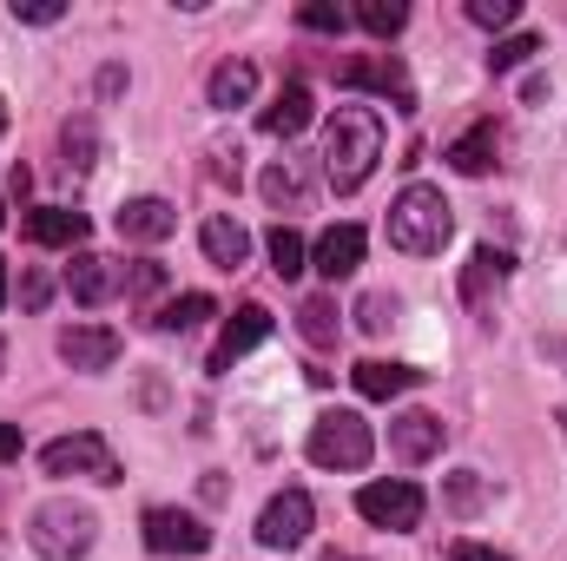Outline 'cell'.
I'll return each instance as SVG.
<instances>
[{"label":"cell","mask_w":567,"mask_h":561,"mask_svg":"<svg viewBox=\"0 0 567 561\" xmlns=\"http://www.w3.org/2000/svg\"><path fill=\"white\" fill-rule=\"evenodd\" d=\"M66 290H73V304H106L113 290H126V265H113V258H100V252H80L73 265H66Z\"/></svg>","instance_id":"13"},{"label":"cell","mask_w":567,"mask_h":561,"mask_svg":"<svg viewBox=\"0 0 567 561\" xmlns=\"http://www.w3.org/2000/svg\"><path fill=\"white\" fill-rule=\"evenodd\" d=\"M449 502H455V509H462V516H468V509H475V502H482V476H475V469H462V476H455V482H449Z\"/></svg>","instance_id":"34"},{"label":"cell","mask_w":567,"mask_h":561,"mask_svg":"<svg viewBox=\"0 0 567 561\" xmlns=\"http://www.w3.org/2000/svg\"><path fill=\"white\" fill-rule=\"evenodd\" d=\"M178 232V212L165 205V198H126V212H120V238H133V245H165Z\"/></svg>","instance_id":"17"},{"label":"cell","mask_w":567,"mask_h":561,"mask_svg":"<svg viewBox=\"0 0 567 561\" xmlns=\"http://www.w3.org/2000/svg\"><path fill=\"white\" fill-rule=\"evenodd\" d=\"M310 265H317V272H323L330 284H337V278H350V272L363 265V232H357V225H330V232L317 238Z\"/></svg>","instance_id":"18"},{"label":"cell","mask_w":567,"mask_h":561,"mask_svg":"<svg viewBox=\"0 0 567 561\" xmlns=\"http://www.w3.org/2000/svg\"><path fill=\"white\" fill-rule=\"evenodd\" d=\"M449 561H508V555H502V549H482V542H455Z\"/></svg>","instance_id":"37"},{"label":"cell","mask_w":567,"mask_h":561,"mask_svg":"<svg viewBox=\"0 0 567 561\" xmlns=\"http://www.w3.org/2000/svg\"><path fill=\"white\" fill-rule=\"evenodd\" d=\"M396 310H403V304H396L390 290H363V297H357V324H363L370 337H383V330L396 324Z\"/></svg>","instance_id":"28"},{"label":"cell","mask_w":567,"mask_h":561,"mask_svg":"<svg viewBox=\"0 0 567 561\" xmlns=\"http://www.w3.org/2000/svg\"><path fill=\"white\" fill-rule=\"evenodd\" d=\"M60 145H66V172H86V165H93V120H86V113H80V120H66V133H60Z\"/></svg>","instance_id":"30"},{"label":"cell","mask_w":567,"mask_h":561,"mask_svg":"<svg viewBox=\"0 0 567 561\" xmlns=\"http://www.w3.org/2000/svg\"><path fill=\"white\" fill-rule=\"evenodd\" d=\"M47 297H53V278H47V272H27V278H20V304H27V310H40Z\"/></svg>","instance_id":"35"},{"label":"cell","mask_w":567,"mask_h":561,"mask_svg":"<svg viewBox=\"0 0 567 561\" xmlns=\"http://www.w3.org/2000/svg\"><path fill=\"white\" fill-rule=\"evenodd\" d=\"M297 330L310 337V344H337V297H303V310H297Z\"/></svg>","instance_id":"27"},{"label":"cell","mask_w":567,"mask_h":561,"mask_svg":"<svg viewBox=\"0 0 567 561\" xmlns=\"http://www.w3.org/2000/svg\"><path fill=\"white\" fill-rule=\"evenodd\" d=\"M265 198L278 205V212H303V198H310V178H303V165L297 159H278V165H265Z\"/></svg>","instance_id":"23"},{"label":"cell","mask_w":567,"mask_h":561,"mask_svg":"<svg viewBox=\"0 0 567 561\" xmlns=\"http://www.w3.org/2000/svg\"><path fill=\"white\" fill-rule=\"evenodd\" d=\"M0 133H7V100H0Z\"/></svg>","instance_id":"41"},{"label":"cell","mask_w":567,"mask_h":561,"mask_svg":"<svg viewBox=\"0 0 567 561\" xmlns=\"http://www.w3.org/2000/svg\"><path fill=\"white\" fill-rule=\"evenodd\" d=\"M310 522H317V502H310L303 489H278V496L265 502V516H258V549H271V555L303 549Z\"/></svg>","instance_id":"8"},{"label":"cell","mask_w":567,"mask_h":561,"mask_svg":"<svg viewBox=\"0 0 567 561\" xmlns=\"http://www.w3.org/2000/svg\"><path fill=\"white\" fill-rule=\"evenodd\" d=\"M508 272H515V258H508V252L475 245V252H468V265H462V304H468L475 317H488V324H495V304H502Z\"/></svg>","instance_id":"9"},{"label":"cell","mask_w":567,"mask_h":561,"mask_svg":"<svg viewBox=\"0 0 567 561\" xmlns=\"http://www.w3.org/2000/svg\"><path fill=\"white\" fill-rule=\"evenodd\" d=\"M297 27H310V33H343V27H350V13H343V7H330V0H310V7H297Z\"/></svg>","instance_id":"31"},{"label":"cell","mask_w":567,"mask_h":561,"mask_svg":"<svg viewBox=\"0 0 567 561\" xmlns=\"http://www.w3.org/2000/svg\"><path fill=\"white\" fill-rule=\"evenodd\" d=\"M383 159V120L370 106H337L323 126V178L337 192H363Z\"/></svg>","instance_id":"1"},{"label":"cell","mask_w":567,"mask_h":561,"mask_svg":"<svg viewBox=\"0 0 567 561\" xmlns=\"http://www.w3.org/2000/svg\"><path fill=\"white\" fill-rule=\"evenodd\" d=\"M145 549L152 555H205L212 529L192 509H145Z\"/></svg>","instance_id":"10"},{"label":"cell","mask_w":567,"mask_h":561,"mask_svg":"<svg viewBox=\"0 0 567 561\" xmlns=\"http://www.w3.org/2000/svg\"><path fill=\"white\" fill-rule=\"evenodd\" d=\"M20 449H27V442H20V429H13V422H0V462H20Z\"/></svg>","instance_id":"38"},{"label":"cell","mask_w":567,"mask_h":561,"mask_svg":"<svg viewBox=\"0 0 567 561\" xmlns=\"http://www.w3.org/2000/svg\"><path fill=\"white\" fill-rule=\"evenodd\" d=\"M495 152H502V133H495V120H482V126H468L462 140L449 145L442 159H449V165H455L462 178H482V172L495 165Z\"/></svg>","instance_id":"21"},{"label":"cell","mask_w":567,"mask_h":561,"mask_svg":"<svg viewBox=\"0 0 567 561\" xmlns=\"http://www.w3.org/2000/svg\"><path fill=\"white\" fill-rule=\"evenodd\" d=\"M455 232V205L442 198V185H403L390 205V245L410 258H435Z\"/></svg>","instance_id":"2"},{"label":"cell","mask_w":567,"mask_h":561,"mask_svg":"<svg viewBox=\"0 0 567 561\" xmlns=\"http://www.w3.org/2000/svg\"><path fill=\"white\" fill-rule=\"evenodd\" d=\"M93 542H100V516H93L86 502L53 496V502H40V509L27 516V549L47 555V561H80Z\"/></svg>","instance_id":"3"},{"label":"cell","mask_w":567,"mask_h":561,"mask_svg":"<svg viewBox=\"0 0 567 561\" xmlns=\"http://www.w3.org/2000/svg\"><path fill=\"white\" fill-rule=\"evenodd\" d=\"M323 561H370V555H323Z\"/></svg>","instance_id":"40"},{"label":"cell","mask_w":567,"mask_h":561,"mask_svg":"<svg viewBox=\"0 0 567 561\" xmlns=\"http://www.w3.org/2000/svg\"><path fill=\"white\" fill-rule=\"evenodd\" d=\"M442 436H449V422L429 417V410H410V417L390 422V449H396L403 462H429V456H442Z\"/></svg>","instance_id":"15"},{"label":"cell","mask_w":567,"mask_h":561,"mask_svg":"<svg viewBox=\"0 0 567 561\" xmlns=\"http://www.w3.org/2000/svg\"><path fill=\"white\" fill-rule=\"evenodd\" d=\"M66 7L60 0H13V20H27V27H53Z\"/></svg>","instance_id":"33"},{"label":"cell","mask_w":567,"mask_h":561,"mask_svg":"<svg viewBox=\"0 0 567 561\" xmlns=\"http://www.w3.org/2000/svg\"><path fill=\"white\" fill-rule=\"evenodd\" d=\"M515 13H522L515 0H468V20H475V27H508Z\"/></svg>","instance_id":"32"},{"label":"cell","mask_w":567,"mask_h":561,"mask_svg":"<svg viewBox=\"0 0 567 561\" xmlns=\"http://www.w3.org/2000/svg\"><path fill=\"white\" fill-rule=\"evenodd\" d=\"M337 86H350V93H383L396 113H416V86H410V73H403L396 53H350V60H337Z\"/></svg>","instance_id":"5"},{"label":"cell","mask_w":567,"mask_h":561,"mask_svg":"<svg viewBox=\"0 0 567 561\" xmlns=\"http://www.w3.org/2000/svg\"><path fill=\"white\" fill-rule=\"evenodd\" d=\"M212 310H218V304H212L205 290H185V297H172V304H158V310H152V330L178 337V330H198V324H205Z\"/></svg>","instance_id":"24"},{"label":"cell","mask_w":567,"mask_h":561,"mask_svg":"<svg viewBox=\"0 0 567 561\" xmlns=\"http://www.w3.org/2000/svg\"><path fill=\"white\" fill-rule=\"evenodd\" d=\"M158 284H165V272H158V265H133V272H126V290H140V297H152Z\"/></svg>","instance_id":"36"},{"label":"cell","mask_w":567,"mask_h":561,"mask_svg":"<svg viewBox=\"0 0 567 561\" xmlns=\"http://www.w3.org/2000/svg\"><path fill=\"white\" fill-rule=\"evenodd\" d=\"M542 53V40L535 33H515V40H495V53H488V73H515V67H528Z\"/></svg>","instance_id":"29"},{"label":"cell","mask_w":567,"mask_h":561,"mask_svg":"<svg viewBox=\"0 0 567 561\" xmlns=\"http://www.w3.org/2000/svg\"><path fill=\"white\" fill-rule=\"evenodd\" d=\"M7 290H13V284H7V258H0V304H7Z\"/></svg>","instance_id":"39"},{"label":"cell","mask_w":567,"mask_h":561,"mask_svg":"<svg viewBox=\"0 0 567 561\" xmlns=\"http://www.w3.org/2000/svg\"><path fill=\"white\" fill-rule=\"evenodd\" d=\"M350 377H357V397H370V404H390V397H403V390L423 384V370H410V364H383V357L357 364Z\"/></svg>","instance_id":"20"},{"label":"cell","mask_w":567,"mask_h":561,"mask_svg":"<svg viewBox=\"0 0 567 561\" xmlns=\"http://www.w3.org/2000/svg\"><path fill=\"white\" fill-rule=\"evenodd\" d=\"M198 245H205V258H212L218 272H238V265L251 258V232H245L238 218H225V212H212V218L198 225Z\"/></svg>","instance_id":"16"},{"label":"cell","mask_w":567,"mask_h":561,"mask_svg":"<svg viewBox=\"0 0 567 561\" xmlns=\"http://www.w3.org/2000/svg\"><path fill=\"white\" fill-rule=\"evenodd\" d=\"M0 370H7V344H0Z\"/></svg>","instance_id":"42"},{"label":"cell","mask_w":567,"mask_h":561,"mask_svg":"<svg viewBox=\"0 0 567 561\" xmlns=\"http://www.w3.org/2000/svg\"><path fill=\"white\" fill-rule=\"evenodd\" d=\"M303 449H310L317 469H363L377 456V436H370V422L357 417V410H323V417L310 422Z\"/></svg>","instance_id":"4"},{"label":"cell","mask_w":567,"mask_h":561,"mask_svg":"<svg viewBox=\"0 0 567 561\" xmlns=\"http://www.w3.org/2000/svg\"><path fill=\"white\" fill-rule=\"evenodd\" d=\"M357 27L377 33V40H390V33L410 27V7H403V0H363V7H357Z\"/></svg>","instance_id":"26"},{"label":"cell","mask_w":567,"mask_h":561,"mask_svg":"<svg viewBox=\"0 0 567 561\" xmlns=\"http://www.w3.org/2000/svg\"><path fill=\"white\" fill-rule=\"evenodd\" d=\"M278 330V317L265 310V304H238L231 317H225V337H218V357H212V370H231L245 350H258L265 337Z\"/></svg>","instance_id":"11"},{"label":"cell","mask_w":567,"mask_h":561,"mask_svg":"<svg viewBox=\"0 0 567 561\" xmlns=\"http://www.w3.org/2000/svg\"><path fill=\"white\" fill-rule=\"evenodd\" d=\"M265 252H271V272H278V278H303V265H310V245H303L290 225H271Z\"/></svg>","instance_id":"25"},{"label":"cell","mask_w":567,"mask_h":561,"mask_svg":"<svg viewBox=\"0 0 567 561\" xmlns=\"http://www.w3.org/2000/svg\"><path fill=\"white\" fill-rule=\"evenodd\" d=\"M251 93H258V67H251V60H225V67L212 73V86H205V100H212L218 113L251 106Z\"/></svg>","instance_id":"22"},{"label":"cell","mask_w":567,"mask_h":561,"mask_svg":"<svg viewBox=\"0 0 567 561\" xmlns=\"http://www.w3.org/2000/svg\"><path fill=\"white\" fill-rule=\"evenodd\" d=\"M40 469L47 476H86V482H120V456L100 429H80V436H60L40 449Z\"/></svg>","instance_id":"6"},{"label":"cell","mask_w":567,"mask_h":561,"mask_svg":"<svg viewBox=\"0 0 567 561\" xmlns=\"http://www.w3.org/2000/svg\"><path fill=\"white\" fill-rule=\"evenodd\" d=\"M310 120H317V100H310V86H303V80H290L278 100L265 106V120H258V126H265L271 140H297Z\"/></svg>","instance_id":"19"},{"label":"cell","mask_w":567,"mask_h":561,"mask_svg":"<svg viewBox=\"0 0 567 561\" xmlns=\"http://www.w3.org/2000/svg\"><path fill=\"white\" fill-rule=\"evenodd\" d=\"M20 232H27L33 245L66 252V245H86V212H73V205H33V212L20 218Z\"/></svg>","instance_id":"14"},{"label":"cell","mask_w":567,"mask_h":561,"mask_svg":"<svg viewBox=\"0 0 567 561\" xmlns=\"http://www.w3.org/2000/svg\"><path fill=\"white\" fill-rule=\"evenodd\" d=\"M423 489L416 482H363L357 489V516L370 522V529H390V536H410V529H423Z\"/></svg>","instance_id":"7"},{"label":"cell","mask_w":567,"mask_h":561,"mask_svg":"<svg viewBox=\"0 0 567 561\" xmlns=\"http://www.w3.org/2000/svg\"><path fill=\"white\" fill-rule=\"evenodd\" d=\"M60 357L73 370H113L120 364V330H106V324H66L60 330Z\"/></svg>","instance_id":"12"},{"label":"cell","mask_w":567,"mask_h":561,"mask_svg":"<svg viewBox=\"0 0 567 561\" xmlns=\"http://www.w3.org/2000/svg\"><path fill=\"white\" fill-rule=\"evenodd\" d=\"M561 436H567V410H561Z\"/></svg>","instance_id":"43"}]
</instances>
